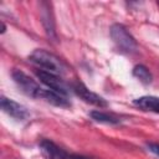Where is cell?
<instances>
[{
	"mask_svg": "<svg viewBox=\"0 0 159 159\" xmlns=\"http://www.w3.org/2000/svg\"><path fill=\"white\" fill-rule=\"evenodd\" d=\"M0 104H1V109L9 114L10 117L15 118V119H19V120H24L26 119L30 113L27 111V108L10 98H6V97H1V101H0Z\"/></svg>",
	"mask_w": 159,
	"mask_h": 159,
	"instance_id": "6",
	"label": "cell"
},
{
	"mask_svg": "<svg viewBox=\"0 0 159 159\" xmlns=\"http://www.w3.org/2000/svg\"><path fill=\"white\" fill-rule=\"evenodd\" d=\"M134 106L138 108L147 111V112H154L159 114V97L154 96H143L137 99H134Z\"/></svg>",
	"mask_w": 159,
	"mask_h": 159,
	"instance_id": "8",
	"label": "cell"
},
{
	"mask_svg": "<svg viewBox=\"0 0 159 159\" xmlns=\"http://www.w3.org/2000/svg\"><path fill=\"white\" fill-rule=\"evenodd\" d=\"M147 148L150 153H153L154 155L159 157V143H148Z\"/></svg>",
	"mask_w": 159,
	"mask_h": 159,
	"instance_id": "11",
	"label": "cell"
},
{
	"mask_svg": "<svg viewBox=\"0 0 159 159\" xmlns=\"http://www.w3.org/2000/svg\"><path fill=\"white\" fill-rule=\"evenodd\" d=\"M29 60L31 63H34L35 66L39 67V70L42 71H47L55 75H63L66 72V66L65 63L53 53L42 50V48H37L35 50L30 56Z\"/></svg>",
	"mask_w": 159,
	"mask_h": 159,
	"instance_id": "1",
	"label": "cell"
},
{
	"mask_svg": "<svg viewBox=\"0 0 159 159\" xmlns=\"http://www.w3.org/2000/svg\"><path fill=\"white\" fill-rule=\"evenodd\" d=\"M133 76L137 77L144 84H149L152 82V80H153V76H152L150 71L145 66H143V65L134 66V68H133Z\"/></svg>",
	"mask_w": 159,
	"mask_h": 159,
	"instance_id": "10",
	"label": "cell"
},
{
	"mask_svg": "<svg viewBox=\"0 0 159 159\" xmlns=\"http://www.w3.org/2000/svg\"><path fill=\"white\" fill-rule=\"evenodd\" d=\"M12 80L14 82L17 84V87L29 97L32 98H40L43 99L47 92V88L41 87L34 78H31L29 75H26L25 72L20 71V70H14L12 73Z\"/></svg>",
	"mask_w": 159,
	"mask_h": 159,
	"instance_id": "2",
	"label": "cell"
},
{
	"mask_svg": "<svg viewBox=\"0 0 159 159\" xmlns=\"http://www.w3.org/2000/svg\"><path fill=\"white\" fill-rule=\"evenodd\" d=\"M37 78L51 91L63 96V97H67L68 93H70V87L67 86V83L61 78V76L58 75H55V73H51V72H47V71H42V70H36L35 71Z\"/></svg>",
	"mask_w": 159,
	"mask_h": 159,
	"instance_id": "4",
	"label": "cell"
},
{
	"mask_svg": "<svg viewBox=\"0 0 159 159\" xmlns=\"http://www.w3.org/2000/svg\"><path fill=\"white\" fill-rule=\"evenodd\" d=\"M111 37L116 45V47L123 52V53H135L138 50V45L137 41L134 40V37L128 32V30L120 25V24H114L111 27Z\"/></svg>",
	"mask_w": 159,
	"mask_h": 159,
	"instance_id": "3",
	"label": "cell"
},
{
	"mask_svg": "<svg viewBox=\"0 0 159 159\" xmlns=\"http://www.w3.org/2000/svg\"><path fill=\"white\" fill-rule=\"evenodd\" d=\"M89 116L92 117L93 120L99 122V123H106V124H118L120 122L119 117L107 113V112H102V111H92L89 113Z\"/></svg>",
	"mask_w": 159,
	"mask_h": 159,
	"instance_id": "9",
	"label": "cell"
},
{
	"mask_svg": "<svg viewBox=\"0 0 159 159\" xmlns=\"http://www.w3.org/2000/svg\"><path fill=\"white\" fill-rule=\"evenodd\" d=\"M71 88H72V91L76 93V96H78V97H80L82 101H84L86 103L97 106V107H99V108L108 106V103L106 102L104 98H102V97L98 96L97 93L89 91L82 82H75V83L71 86Z\"/></svg>",
	"mask_w": 159,
	"mask_h": 159,
	"instance_id": "5",
	"label": "cell"
},
{
	"mask_svg": "<svg viewBox=\"0 0 159 159\" xmlns=\"http://www.w3.org/2000/svg\"><path fill=\"white\" fill-rule=\"evenodd\" d=\"M40 15H41V21L45 27L46 35L48 36V39L56 40L57 36H56V30H55V20H53V14H52L50 2L42 1L40 4Z\"/></svg>",
	"mask_w": 159,
	"mask_h": 159,
	"instance_id": "7",
	"label": "cell"
}]
</instances>
